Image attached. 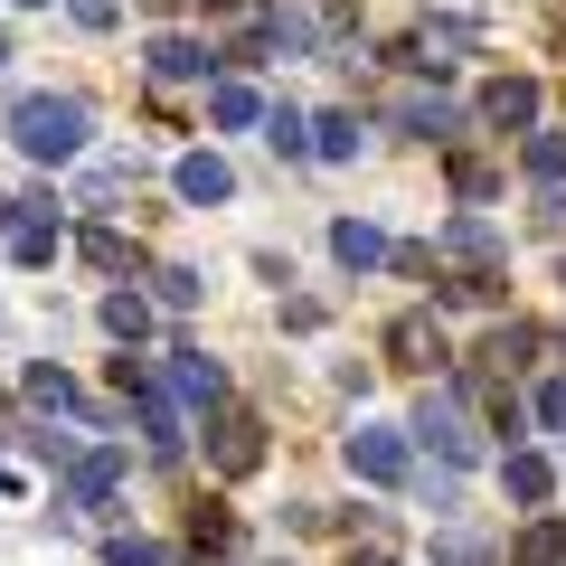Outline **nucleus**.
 Returning a JSON list of instances; mask_svg holds the SVG:
<instances>
[{
  "label": "nucleus",
  "instance_id": "8",
  "mask_svg": "<svg viewBox=\"0 0 566 566\" xmlns=\"http://www.w3.org/2000/svg\"><path fill=\"white\" fill-rule=\"evenodd\" d=\"M208 66H218V48H208V39H180V29L151 39V76H161V85H189V76H208Z\"/></svg>",
  "mask_w": 566,
  "mask_h": 566
},
{
  "label": "nucleus",
  "instance_id": "26",
  "mask_svg": "<svg viewBox=\"0 0 566 566\" xmlns=\"http://www.w3.org/2000/svg\"><path fill=\"white\" fill-rule=\"evenodd\" d=\"M520 161L538 170V180H557V170H566V133H528V142H520Z\"/></svg>",
  "mask_w": 566,
  "mask_h": 566
},
{
  "label": "nucleus",
  "instance_id": "11",
  "mask_svg": "<svg viewBox=\"0 0 566 566\" xmlns=\"http://www.w3.org/2000/svg\"><path fill=\"white\" fill-rule=\"evenodd\" d=\"M501 482H510V501H520V510H538L547 491H557V472H547V453L510 444V453H501Z\"/></svg>",
  "mask_w": 566,
  "mask_h": 566
},
{
  "label": "nucleus",
  "instance_id": "3",
  "mask_svg": "<svg viewBox=\"0 0 566 566\" xmlns=\"http://www.w3.org/2000/svg\"><path fill=\"white\" fill-rule=\"evenodd\" d=\"M208 463H218L227 482H245V472L264 463V424L245 416V406H218V416H208Z\"/></svg>",
  "mask_w": 566,
  "mask_h": 566
},
{
  "label": "nucleus",
  "instance_id": "31",
  "mask_svg": "<svg viewBox=\"0 0 566 566\" xmlns=\"http://www.w3.org/2000/svg\"><path fill=\"white\" fill-rule=\"evenodd\" d=\"M66 10H76L85 29H114V0H66Z\"/></svg>",
  "mask_w": 566,
  "mask_h": 566
},
{
  "label": "nucleus",
  "instance_id": "13",
  "mask_svg": "<svg viewBox=\"0 0 566 566\" xmlns=\"http://www.w3.org/2000/svg\"><path fill=\"white\" fill-rule=\"evenodd\" d=\"M114 472H123V444H95L76 472H66V501H76V510H95L104 491H114Z\"/></svg>",
  "mask_w": 566,
  "mask_h": 566
},
{
  "label": "nucleus",
  "instance_id": "4",
  "mask_svg": "<svg viewBox=\"0 0 566 566\" xmlns=\"http://www.w3.org/2000/svg\"><path fill=\"white\" fill-rule=\"evenodd\" d=\"M387 359L397 368H444L453 349H444V331H434V312H397V322H387Z\"/></svg>",
  "mask_w": 566,
  "mask_h": 566
},
{
  "label": "nucleus",
  "instance_id": "24",
  "mask_svg": "<svg viewBox=\"0 0 566 566\" xmlns=\"http://www.w3.org/2000/svg\"><path fill=\"white\" fill-rule=\"evenodd\" d=\"M29 406H57V416H76V378H66V368H29Z\"/></svg>",
  "mask_w": 566,
  "mask_h": 566
},
{
  "label": "nucleus",
  "instance_id": "9",
  "mask_svg": "<svg viewBox=\"0 0 566 566\" xmlns=\"http://www.w3.org/2000/svg\"><path fill=\"white\" fill-rule=\"evenodd\" d=\"M170 180H180V199H199V208H218V199H237V170H227L218 151H189V161L170 170Z\"/></svg>",
  "mask_w": 566,
  "mask_h": 566
},
{
  "label": "nucleus",
  "instance_id": "5",
  "mask_svg": "<svg viewBox=\"0 0 566 566\" xmlns=\"http://www.w3.org/2000/svg\"><path fill=\"white\" fill-rule=\"evenodd\" d=\"M349 472L359 482H406V434L397 424H359L349 434Z\"/></svg>",
  "mask_w": 566,
  "mask_h": 566
},
{
  "label": "nucleus",
  "instance_id": "30",
  "mask_svg": "<svg viewBox=\"0 0 566 566\" xmlns=\"http://www.w3.org/2000/svg\"><path fill=\"white\" fill-rule=\"evenodd\" d=\"M538 424H547V434H566V378L538 387Z\"/></svg>",
  "mask_w": 566,
  "mask_h": 566
},
{
  "label": "nucleus",
  "instance_id": "23",
  "mask_svg": "<svg viewBox=\"0 0 566 566\" xmlns=\"http://www.w3.org/2000/svg\"><path fill=\"white\" fill-rule=\"evenodd\" d=\"M151 303H161V312H189V303H199V274H189V264H161V274H151Z\"/></svg>",
  "mask_w": 566,
  "mask_h": 566
},
{
  "label": "nucleus",
  "instance_id": "12",
  "mask_svg": "<svg viewBox=\"0 0 566 566\" xmlns=\"http://www.w3.org/2000/svg\"><path fill=\"white\" fill-rule=\"evenodd\" d=\"M123 397L142 406V434H151V453H180V444H189V434H180V406H170L151 378H142V387H123Z\"/></svg>",
  "mask_w": 566,
  "mask_h": 566
},
{
  "label": "nucleus",
  "instance_id": "22",
  "mask_svg": "<svg viewBox=\"0 0 566 566\" xmlns=\"http://www.w3.org/2000/svg\"><path fill=\"white\" fill-rule=\"evenodd\" d=\"M208 114H218V123H264V95H255V85H237V76H227L218 95H208Z\"/></svg>",
  "mask_w": 566,
  "mask_h": 566
},
{
  "label": "nucleus",
  "instance_id": "33",
  "mask_svg": "<svg viewBox=\"0 0 566 566\" xmlns=\"http://www.w3.org/2000/svg\"><path fill=\"white\" fill-rule=\"evenodd\" d=\"M0 66H10V39H0Z\"/></svg>",
  "mask_w": 566,
  "mask_h": 566
},
{
  "label": "nucleus",
  "instance_id": "1",
  "mask_svg": "<svg viewBox=\"0 0 566 566\" xmlns=\"http://www.w3.org/2000/svg\"><path fill=\"white\" fill-rule=\"evenodd\" d=\"M10 142H20L29 161H48V170L76 161L85 151V104L76 95H20L10 104Z\"/></svg>",
  "mask_w": 566,
  "mask_h": 566
},
{
  "label": "nucleus",
  "instance_id": "19",
  "mask_svg": "<svg viewBox=\"0 0 566 566\" xmlns=\"http://www.w3.org/2000/svg\"><path fill=\"white\" fill-rule=\"evenodd\" d=\"M264 142H274L283 161H303V151H312V123L293 114V104H274V114H264Z\"/></svg>",
  "mask_w": 566,
  "mask_h": 566
},
{
  "label": "nucleus",
  "instance_id": "18",
  "mask_svg": "<svg viewBox=\"0 0 566 566\" xmlns=\"http://www.w3.org/2000/svg\"><path fill=\"white\" fill-rule=\"evenodd\" d=\"M312 151L322 161H359V114H322L312 123Z\"/></svg>",
  "mask_w": 566,
  "mask_h": 566
},
{
  "label": "nucleus",
  "instance_id": "28",
  "mask_svg": "<svg viewBox=\"0 0 566 566\" xmlns=\"http://www.w3.org/2000/svg\"><path fill=\"white\" fill-rule=\"evenodd\" d=\"M189 538H199V547H227V510L199 501V510H189Z\"/></svg>",
  "mask_w": 566,
  "mask_h": 566
},
{
  "label": "nucleus",
  "instance_id": "21",
  "mask_svg": "<svg viewBox=\"0 0 566 566\" xmlns=\"http://www.w3.org/2000/svg\"><path fill=\"white\" fill-rule=\"evenodd\" d=\"M10 255H20V264H48V255H57V218H20V227H10Z\"/></svg>",
  "mask_w": 566,
  "mask_h": 566
},
{
  "label": "nucleus",
  "instance_id": "10",
  "mask_svg": "<svg viewBox=\"0 0 566 566\" xmlns=\"http://www.w3.org/2000/svg\"><path fill=\"white\" fill-rule=\"evenodd\" d=\"M397 123H406L416 142H453V133H463V104H453V95H406Z\"/></svg>",
  "mask_w": 566,
  "mask_h": 566
},
{
  "label": "nucleus",
  "instance_id": "14",
  "mask_svg": "<svg viewBox=\"0 0 566 566\" xmlns=\"http://www.w3.org/2000/svg\"><path fill=\"white\" fill-rule=\"evenodd\" d=\"M528 349H538V331H528V322H501L482 349H472V359H482V378H510V368H520Z\"/></svg>",
  "mask_w": 566,
  "mask_h": 566
},
{
  "label": "nucleus",
  "instance_id": "25",
  "mask_svg": "<svg viewBox=\"0 0 566 566\" xmlns=\"http://www.w3.org/2000/svg\"><path fill=\"white\" fill-rule=\"evenodd\" d=\"M85 264H95V274H123V264H133V245H123L114 227H85Z\"/></svg>",
  "mask_w": 566,
  "mask_h": 566
},
{
  "label": "nucleus",
  "instance_id": "7",
  "mask_svg": "<svg viewBox=\"0 0 566 566\" xmlns=\"http://www.w3.org/2000/svg\"><path fill=\"white\" fill-rule=\"evenodd\" d=\"M170 397L180 406H227V368L208 349H170Z\"/></svg>",
  "mask_w": 566,
  "mask_h": 566
},
{
  "label": "nucleus",
  "instance_id": "27",
  "mask_svg": "<svg viewBox=\"0 0 566 566\" xmlns=\"http://www.w3.org/2000/svg\"><path fill=\"white\" fill-rule=\"evenodd\" d=\"M434 566H491V547L472 538V528H444V538H434Z\"/></svg>",
  "mask_w": 566,
  "mask_h": 566
},
{
  "label": "nucleus",
  "instance_id": "6",
  "mask_svg": "<svg viewBox=\"0 0 566 566\" xmlns=\"http://www.w3.org/2000/svg\"><path fill=\"white\" fill-rule=\"evenodd\" d=\"M472 114H482L491 133H528V123H538V85H528V76H491Z\"/></svg>",
  "mask_w": 566,
  "mask_h": 566
},
{
  "label": "nucleus",
  "instance_id": "29",
  "mask_svg": "<svg viewBox=\"0 0 566 566\" xmlns=\"http://www.w3.org/2000/svg\"><path fill=\"white\" fill-rule=\"evenodd\" d=\"M453 189H463V199H491V161H472V151H463V161H453Z\"/></svg>",
  "mask_w": 566,
  "mask_h": 566
},
{
  "label": "nucleus",
  "instance_id": "16",
  "mask_svg": "<svg viewBox=\"0 0 566 566\" xmlns=\"http://www.w3.org/2000/svg\"><path fill=\"white\" fill-rule=\"evenodd\" d=\"M510 566H566V520H528L510 538Z\"/></svg>",
  "mask_w": 566,
  "mask_h": 566
},
{
  "label": "nucleus",
  "instance_id": "15",
  "mask_svg": "<svg viewBox=\"0 0 566 566\" xmlns=\"http://www.w3.org/2000/svg\"><path fill=\"white\" fill-rule=\"evenodd\" d=\"M331 255H340L349 274H368V264H387V237L368 218H340V227H331Z\"/></svg>",
  "mask_w": 566,
  "mask_h": 566
},
{
  "label": "nucleus",
  "instance_id": "20",
  "mask_svg": "<svg viewBox=\"0 0 566 566\" xmlns=\"http://www.w3.org/2000/svg\"><path fill=\"white\" fill-rule=\"evenodd\" d=\"M444 245H453V255H482V264H491V255H501V227H491V218H453Z\"/></svg>",
  "mask_w": 566,
  "mask_h": 566
},
{
  "label": "nucleus",
  "instance_id": "17",
  "mask_svg": "<svg viewBox=\"0 0 566 566\" xmlns=\"http://www.w3.org/2000/svg\"><path fill=\"white\" fill-rule=\"evenodd\" d=\"M104 331H114L123 349H142L151 340V303H142V293H114V303H104Z\"/></svg>",
  "mask_w": 566,
  "mask_h": 566
},
{
  "label": "nucleus",
  "instance_id": "2",
  "mask_svg": "<svg viewBox=\"0 0 566 566\" xmlns=\"http://www.w3.org/2000/svg\"><path fill=\"white\" fill-rule=\"evenodd\" d=\"M416 444H424V453H444V472L482 463V424H472L463 387H424V406H416Z\"/></svg>",
  "mask_w": 566,
  "mask_h": 566
},
{
  "label": "nucleus",
  "instance_id": "32",
  "mask_svg": "<svg viewBox=\"0 0 566 566\" xmlns=\"http://www.w3.org/2000/svg\"><path fill=\"white\" fill-rule=\"evenodd\" d=\"M10 227H20V208H10V199H0V237H10Z\"/></svg>",
  "mask_w": 566,
  "mask_h": 566
}]
</instances>
